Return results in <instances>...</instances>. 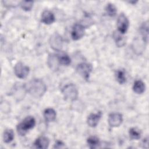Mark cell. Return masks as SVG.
<instances>
[{
  "instance_id": "1",
  "label": "cell",
  "mask_w": 149,
  "mask_h": 149,
  "mask_svg": "<svg viewBox=\"0 0 149 149\" xmlns=\"http://www.w3.org/2000/svg\"><path fill=\"white\" fill-rule=\"evenodd\" d=\"M24 86L25 90L36 98L41 97L47 91L45 84L40 79H33Z\"/></svg>"
},
{
  "instance_id": "2",
  "label": "cell",
  "mask_w": 149,
  "mask_h": 149,
  "mask_svg": "<svg viewBox=\"0 0 149 149\" xmlns=\"http://www.w3.org/2000/svg\"><path fill=\"white\" fill-rule=\"evenodd\" d=\"M35 125V119L31 116H27L22 122L17 125L16 129L18 134L20 136H24L30 129H31L34 127Z\"/></svg>"
},
{
  "instance_id": "3",
  "label": "cell",
  "mask_w": 149,
  "mask_h": 149,
  "mask_svg": "<svg viewBox=\"0 0 149 149\" xmlns=\"http://www.w3.org/2000/svg\"><path fill=\"white\" fill-rule=\"evenodd\" d=\"M64 98L69 101H74L78 97V90L76 86L72 83L68 84L62 89Z\"/></svg>"
},
{
  "instance_id": "4",
  "label": "cell",
  "mask_w": 149,
  "mask_h": 149,
  "mask_svg": "<svg viewBox=\"0 0 149 149\" xmlns=\"http://www.w3.org/2000/svg\"><path fill=\"white\" fill-rule=\"evenodd\" d=\"M92 69V65L87 63H81L76 67L77 72L86 80L89 79Z\"/></svg>"
},
{
  "instance_id": "5",
  "label": "cell",
  "mask_w": 149,
  "mask_h": 149,
  "mask_svg": "<svg viewBox=\"0 0 149 149\" xmlns=\"http://www.w3.org/2000/svg\"><path fill=\"white\" fill-rule=\"evenodd\" d=\"M30 69L29 68L24 65L23 63L19 62H17L14 68V72L15 75L20 79L26 78L29 73Z\"/></svg>"
},
{
  "instance_id": "6",
  "label": "cell",
  "mask_w": 149,
  "mask_h": 149,
  "mask_svg": "<svg viewBox=\"0 0 149 149\" xmlns=\"http://www.w3.org/2000/svg\"><path fill=\"white\" fill-rule=\"evenodd\" d=\"M129 26V22L127 17L124 13H120L117 20V27L118 32L122 34H125L127 31Z\"/></svg>"
},
{
  "instance_id": "7",
  "label": "cell",
  "mask_w": 149,
  "mask_h": 149,
  "mask_svg": "<svg viewBox=\"0 0 149 149\" xmlns=\"http://www.w3.org/2000/svg\"><path fill=\"white\" fill-rule=\"evenodd\" d=\"M49 44L51 47L55 51H60L63 45V39L58 33H54L49 38Z\"/></svg>"
},
{
  "instance_id": "8",
  "label": "cell",
  "mask_w": 149,
  "mask_h": 149,
  "mask_svg": "<svg viewBox=\"0 0 149 149\" xmlns=\"http://www.w3.org/2000/svg\"><path fill=\"white\" fill-rule=\"evenodd\" d=\"M84 35V27L80 23L75 24L72 29L71 36L73 40H78Z\"/></svg>"
},
{
  "instance_id": "9",
  "label": "cell",
  "mask_w": 149,
  "mask_h": 149,
  "mask_svg": "<svg viewBox=\"0 0 149 149\" xmlns=\"http://www.w3.org/2000/svg\"><path fill=\"white\" fill-rule=\"evenodd\" d=\"M123 121L122 115L119 113H112L108 116V123L111 127L119 126Z\"/></svg>"
},
{
  "instance_id": "10",
  "label": "cell",
  "mask_w": 149,
  "mask_h": 149,
  "mask_svg": "<svg viewBox=\"0 0 149 149\" xmlns=\"http://www.w3.org/2000/svg\"><path fill=\"white\" fill-rule=\"evenodd\" d=\"M101 116H102V112L101 111H98L95 113H93L89 115L87 119V122L88 125L91 127H95L98 125L101 118Z\"/></svg>"
},
{
  "instance_id": "11",
  "label": "cell",
  "mask_w": 149,
  "mask_h": 149,
  "mask_svg": "<svg viewBox=\"0 0 149 149\" xmlns=\"http://www.w3.org/2000/svg\"><path fill=\"white\" fill-rule=\"evenodd\" d=\"M49 140L45 136H41L36 139L34 143V146L36 148L45 149L48 147Z\"/></svg>"
},
{
  "instance_id": "12",
  "label": "cell",
  "mask_w": 149,
  "mask_h": 149,
  "mask_svg": "<svg viewBox=\"0 0 149 149\" xmlns=\"http://www.w3.org/2000/svg\"><path fill=\"white\" fill-rule=\"evenodd\" d=\"M41 20L45 24H51L55 21V16L51 11L45 10L42 13Z\"/></svg>"
},
{
  "instance_id": "13",
  "label": "cell",
  "mask_w": 149,
  "mask_h": 149,
  "mask_svg": "<svg viewBox=\"0 0 149 149\" xmlns=\"http://www.w3.org/2000/svg\"><path fill=\"white\" fill-rule=\"evenodd\" d=\"M47 63L51 69L56 70L58 69V65H60L58 61V55L56 54H49L48 57Z\"/></svg>"
},
{
  "instance_id": "14",
  "label": "cell",
  "mask_w": 149,
  "mask_h": 149,
  "mask_svg": "<svg viewBox=\"0 0 149 149\" xmlns=\"http://www.w3.org/2000/svg\"><path fill=\"white\" fill-rule=\"evenodd\" d=\"M56 116V112L52 108H47L44 112V117L47 122H51L55 120Z\"/></svg>"
},
{
  "instance_id": "15",
  "label": "cell",
  "mask_w": 149,
  "mask_h": 149,
  "mask_svg": "<svg viewBox=\"0 0 149 149\" xmlns=\"http://www.w3.org/2000/svg\"><path fill=\"white\" fill-rule=\"evenodd\" d=\"M122 34L120 33L118 31L114 32V33L113 34V38H114V40L115 41L116 45L118 47H123L126 43V39H125V37L122 36Z\"/></svg>"
},
{
  "instance_id": "16",
  "label": "cell",
  "mask_w": 149,
  "mask_h": 149,
  "mask_svg": "<svg viewBox=\"0 0 149 149\" xmlns=\"http://www.w3.org/2000/svg\"><path fill=\"white\" fill-rule=\"evenodd\" d=\"M133 90L137 94H142L145 91V84L141 80H136L133 84Z\"/></svg>"
},
{
  "instance_id": "17",
  "label": "cell",
  "mask_w": 149,
  "mask_h": 149,
  "mask_svg": "<svg viewBox=\"0 0 149 149\" xmlns=\"http://www.w3.org/2000/svg\"><path fill=\"white\" fill-rule=\"evenodd\" d=\"M129 136L131 139L138 140L141 136V131L137 127H132L129 129Z\"/></svg>"
},
{
  "instance_id": "18",
  "label": "cell",
  "mask_w": 149,
  "mask_h": 149,
  "mask_svg": "<svg viewBox=\"0 0 149 149\" xmlns=\"http://www.w3.org/2000/svg\"><path fill=\"white\" fill-rule=\"evenodd\" d=\"M88 146L90 148H96L100 144L99 139L96 136H91L87 140Z\"/></svg>"
},
{
  "instance_id": "19",
  "label": "cell",
  "mask_w": 149,
  "mask_h": 149,
  "mask_svg": "<svg viewBox=\"0 0 149 149\" xmlns=\"http://www.w3.org/2000/svg\"><path fill=\"white\" fill-rule=\"evenodd\" d=\"M14 139V132L12 129H6L4 131L3 139L5 143H9Z\"/></svg>"
},
{
  "instance_id": "20",
  "label": "cell",
  "mask_w": 149,
  "mask_h": 149,
  "mask_svg": "<svg viewBox=\"0 0 149 149\" xmlns=\"http://www.w3.org/2000/svg\"><path fill=\"white\" fill-rule=\"evenodd\" d=\"M58 58L60 65L68 66L71 62V59L67 54H62L61 55H58Z\"/></svg>"
},
{
  "instance_id": "21",
  "label": "cell",
  "mask_w": 149,
  "mask_h": 149,
  "mask_svg": "<svg viewBox=\"0 0 149 149\" xmlns=\"http://www.w3.org/2000/svg\"><path fill=\"white\" fill-rule=\"evenodd\" d=\"M105 10L107 15L111 17H113L117 13L116 6L112 3H108L105 7Z\"/></svg>"
},
{
  "instance_id": "22",
  "label": "cell",
  "mask_w": 149,
  "mask_h": 149,
  "mask_svg": "<svg viewBox=\"0 0 149 149\" xmlns=\"http://www.w3.org/2000/svg\"><path fill=\"white\" fill-rule=\"evenodd\" d=\"M140 33L143 36V40L144 42H147L148 35V26L147 23H144L140 27Z\"/></svg>"
},
{
  "instance_id": "23",
  "label": "cell",
  "mask_w": 149,
  "mask_h": 149,
  "mask_svg": "<svg viewBox=\"0 0 149 149\" xmlns=\"http://www.w3.org/2000/svg\"><path fill=\"white\" fill-rule=\"evenodd\" d=\"M116 79L119 84H124L126 81L125 72L123 70H118L116 73Z\"/></svg>"
},
{
  "instance_id": "24",
  "label": "cell",
  "mask_w": 149,
  "mask_h": 149,
  "mask_svg": "<svg viewBox=\"0 0 149 149\" xmlns=\"http://www.w3.org/2000/svg\"><path fill=\"white\" fill-rule=\"evenodd\" d=\"M21 8L26 11H29L33 7V1H22L20 4Z\"/></svg>"
},
{
  "instance_id": "25",
  "label": "cell",
  "mask_w": 149,
  "mask_h": 149,
  "mask_svg": "<svg viewBox=\"0 0 149 149\" xmlns=\"http://www.w3.org/2000/svg\"><path fill=\"white\" fill-rule=\"evenodd\" d=\"M54 147L56 148H61L64 147V144L61 141H57L55 144Z\"/></svg>"
}]
</instances>
